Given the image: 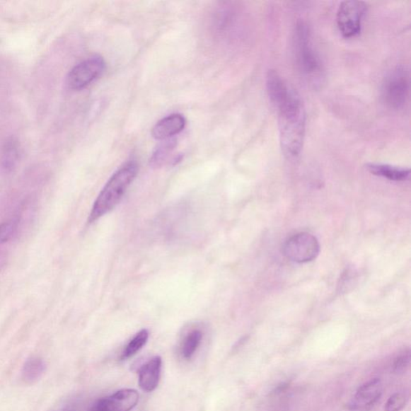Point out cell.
I'll return each mask as SVG.
<instances>
[{
    "mask_svg": "<svg viewBox=\"0 0 411 411\" xmlns=\"http://www.w3.org/2000/svg\"><path fill=\"white\" fill-rule=\"evenodd\" d=\"M266 87L272 104L277 108L287 99L293 89L286 84L276 70H270L266 76Z\"/></svg>",
    "mask_w": 411,
    "mask_h": 411,
    "instance_id": "12",
    "label": "cell"
},
{
    "mask_svg": "<svg viewBox=\"0 0 411 411\" xmlns=\"http://www.w3.org/2000/svg\"><path fill=\"white\" fill-rule=\"evenodd\" d=\"M366 169L372 175L395 182L407 181L410 178V170L399 166L382 163H368Z\"/></svg>",
    "mask_w": 411,
    "mask_h": 411,
    "instance_id": "13",
    "label": "cell"
},
{
    "mask_svg": "<svg viewBox=\"0 0 411 411\" xmlns=\"http://www.w3.org/2000/svg\"><path fill=\"white\" fill-rule=\"evenodd\" d=\"M149 338L147 330H142L134 337L125 348L121 356L122 361H126L134 356L146 344Z\"/></svg>",
    "mask_w": 411,
    "mask_h": 411,
    "instance_id": "16",
    "label": "cell"
},
{
    "mask_svg": "<svg viewBox=\"0 0 411 411\" xmlns=\"http://www.w3.org/2000/svg\"><path fill=\"white\" fill-rule=\"evenodd\" d=\"M383 391V386L381 380L371 379L357 389L350 407L354 410H366L371 407L379 400Z\"/></svg>",
    "mask_w": 411,
    "mask_h": 411,
    "instance_id": "9",
    "label": "cell"
},
{
    "mask_svg": "<svg viewBox=\"0 0 411 411\" xmlns=\"http://www.w3.org/2000/svg\"><path fill=\"white\" fill-rule=\"evenodd\" d=\"M367 11V4L357 0H348L339 6L337 23L345 38H353L361 33L363 17Z\"/></svg>",
    "mask_w": 411,
    "mask_h": 411,
    "instance_id": "5",
    "label": "cell"
},
{
    "mask_svg": "<svg viewBox=\"0 0 411 411\" xmlns=\"http://www.w3.org/2000/svg\"><path fill=\"white\" fill-rule=\"evenodd\" d=\"M283 252L286 257L295 263H308L318 257L320 253L319 242L312 234L301 232L285 241Z\"/></svg>",
    "mask_w": 411,
    "mask_h": 411,
    "instance_id": "6",
    "label": "cell"
},
{
    "mask_svg": "<svg viewBox=\"0 0 411 411\" xmlns=\"http://www.w3.org/2000/svg\"><path fill=\"white\" fill-rule=\"evenodd\" d=\"M410 362V350L404 351L401 354L395 357L394 362H393V371L395 373H402L406 371Z\"/></svg>",
    "mask_w": 411,
    "mask_h": 411,
    "instance_id": "21",
    "label": "cell"
},
{
    "mask_svg": "<svg viewBox=\"0 0 411 411\" xmlns=\"http://www.w3.org/2000/svg\"><path fill=\"white\" fill-rule=\"evenodd\" d=\"M174 146V143L170 140L166 141L165 144L161 145L153 154L151 160L152 166H159L162 165L164 161L169 156V154Z\"/></svg>",
    "mask_w": 411,
    "mask_h": 411,
    "instance_id": "18",
    "label": "cell"
},
{
    "mask_svg": "<svg viewBox=\"0 0 411 411\" xmlns=\"http://www.w3.org/2000/svg\"><path fill=\"white\" fill-rule=\"evenodd\" d=\"M139 166L134 162L125 164L112 175L101 190L96 201L94 202L92 211L89 214L88 222L93 223L105 214L111 212L121 202L127 190L132 184L137 175Z\"/></svg>",
    "mask_w": 411,
    "mask_h": 411,
    "instance_id": "2",
    "label": "cell"
},
{
    "mask_svg": "<svg viewBox=\"0 0 411 411\" xmlns=\"http://www.w3.org/2000/svg\"><path fill=\"white\" fill-rule=\"evenodd\" d=\"M202 339V333L200 330H193L185 337L182 345V355L185 359H192L199 348Z\"/></svg>",
    "mask_w": 411,
    "mask_h": 411,
    "instance_id": "17",
    "label": "cell"
},
{
    "mask_svg": "<svg viewBox=\"0 0 411 411\" xmlns=\"http://www.w3.org/2000/svg\"><path fill=\"white\" fill-rule=\"evenodd\" d=\"M162 357L156 356L139 369V384L143 391L152 392L157 388L161 372H162Z\"/></svg>",
    "mask_w": 411,
    "mask_h": 411,
    "instance_id": "10",
    "label": "cell"
},
{
    "mask_svg": "<svg viewBox=\"0 0 411 411\" xmlns=\"http://www.w3.org/2000/svg\"><path fill=\"white\" fill-rule=\"evenodd\" d=\"M17 227V219H11L0 224V244L8 242L15 235Z\"/></svg>",
    "mask_w": 411,
    "mask_h": 411,
    "instance_id": "19",
    "label": "cell"
},
{
    "mask_svg": "<svg viewBox=\"0 0 411 411\" xmlns=\"http://www.w3.org/2000/svg\"><path fill=\"white\" fill-rule=\"evenodd\" d=\"M410 94V74L406 67L399 66L386 77L382 96L386 105L391 109H402L407 103Z\"/></svg>",
    "mask_w": 411,
    "mask_h": 411,
    "instance_id": "4",
    "label": "cell"
},
{
    "mask_svg": "<svg viewBox=\"0 0 411 411\" xmlns=\"http://www.w3.org/2000/svg\"><path fill=\"white\" fill-rule=\"evenodd\" d=\"M21 159L19 142L14 138L6 140L2 146L1 166L5 173L13 172Z\"/></svg>",
    "mask_w": 411,
    "mask_h": 411,
    "instance_id": "14",
    "label": "cell"
},
{
    "mask_svg": "<svg viewBox=\"0 0 411 411\" xmlns=\"http://www.w3.org/2000/svg\"><path fill=\"white\" fill-rule=\"evenodd\" d=\"M407 403V396L402 393H396L390 397L385 404V411H400Z\"/></svg>",
    "mask_w": 411,
    "mask_h": 411,
    "instance_id": "20",
    "label": "cell"
},
{
    "mask_svg": "<svg viewBox=\"0 0 411 411\" xmlns=\"http://www.w3.org/2000/svg\"><path fill=\"white\" fill-rule=\"evenodd\" d=\"M139 395L133 389H123L101 399L89 411H130L138 404Z\"/></svg>",
    "mask_w": 411,
    "mask_h": 411,
    "instance_id": "8",
    "label": "cell"
},
{
    "mask_svg": "<svg viewBox=\"0 0 411 411\" xmlns=\"http://www.w3.org/2000/svg\"><path fill=\"white\" fill-rule=\"evenodd\" d=\"M105 69L103 57L95 55L76 64L67 77V85L74 91H80L91 85L103 75Z\"/></svg>",
    "mask_w": 411,
    "mask_h": 411,
    "instance_id": "7",
    "label": "cell"
},
{
    "mask_svg": "<svg viewBox=\"0 0 411 411\" xmlns=\"http://www.w3.org/2000/svg\"><path fill=\"white\" fill-rule=\"evenodd\" d=\"M46 364L39 357H31L28 359L22 371L23 381L28 384H33L42 376L45 371Z\"/></svg>",
    "mask_w": 411,
    "mask_h": 411,
    "instance_id": "15",
    "label": "cell"
},
{
    "mask_svg": "<svg viewBox=\"0 0 411 411\" xmlns=\"http://www.w3.org/2000/svg\"><path fill=\"white\" fill-rule=\"evenodd\" d=\"M186 119L178 114L171 115L160 120L153 127L152 136L157 140H168L182 132L186 127Z\"/></svg>",
    "mask_w": 411,
    "mask_h": 411,
    "instance_id": "11",
    "label": "cell"
},
{
    "mask_svg": "<svg viewBox=\"0 0 411 411\" xmlns=\"http://www.w3.org/2000/svg\"><path fill=\"white\" fill-rule=\"evenodd\" d=\"M294 52L298 71L309 84H320L323 79V66L318 52L314 50L311 34L305 23H298L294 33Z\"/></svg>",
    "mask_w": 411,
    "mask_h": 411,
    "instance_id": "3",
    "label": "cell"
},
{
    "mask_svg": "<svg viewBox=\"0 0 411 411\" xmlns=\"http://www.w3.org/2000/svg\"><path fill=\"white\" fill-rule=\"evenodd\" d=\"M279 141L284 156L295 158L300 156L306 129L305 105L299 95L293 91L277 107Z\"/></svg>",
    "mask_w": 411,
    "mask_h": 411,
    "instance_id": "1",
    "label": "cell"
}]
</instances>
